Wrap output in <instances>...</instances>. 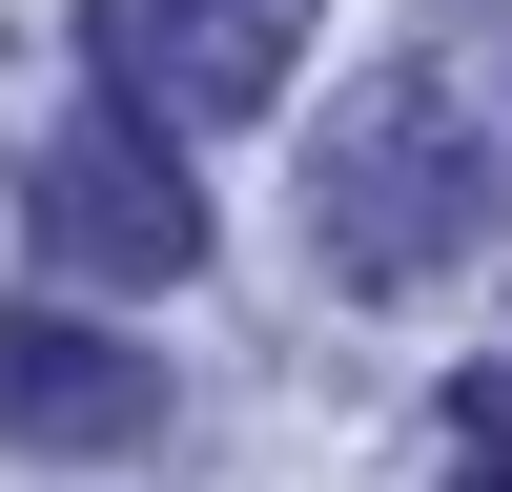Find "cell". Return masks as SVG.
Instances as JSON below:
<instances>
[{"instance_id": "obj_2", "label": "cell", "mask_w": 512, "mask_h": 492, "mask_svg": "<svg viewBox=\"0 0 512 492\" xmlns=\"http://www.w3.org/2000/svg\"><path fill=\"white\" fill-rule=\"evenodd\" d=\"M41 267H82V287H185L205 267V205H185V144L164 123H123V103H82L62 144H41Z\"/></svg>"}, {"instance_id": "obj_1", "label": "cell", "mask_w": 512, "mask_h": 492, "mask_svg": "<svg viewBox=\"0 0 512 492\" xmlns=\"http://www.w3.org/2000/svg\"><path fill=\"white\" fill-rule=\"evenodd\" d=\"M82 62H103L123 123H267L287 62H308V0H82Z\"/></svg>"}, {"instance_id": "obj_4", "label": "cell", "mask_w": 512, "mask_h": 492, "mask_svg": "<svg viewBox=\"0 0 512 492\" xmlns=\"http://www.w3.org/2000/svg\"><path fill=\"white\" fill-rule=\"evenodd\" d=\"M144 431H164V369L123 328L0 308V451H144Z\"/></svg>"}, {"instance_id": "obj_3", "label": "cell", "mask_w": 512, "mask_h": 492, "mask_svg": "<svg viewBox=\"0 0 512 492\" xmlns=\"http://www.w3.org/2000/svg\"><path fill=\"white\" fill-rule=\"evenodd\" d=\"M451 205H472V123H451L431 82H369L349 144H328V185H308L328 267H349V287H410V267L451 246Z\"/></svg>"}]
</instances>
